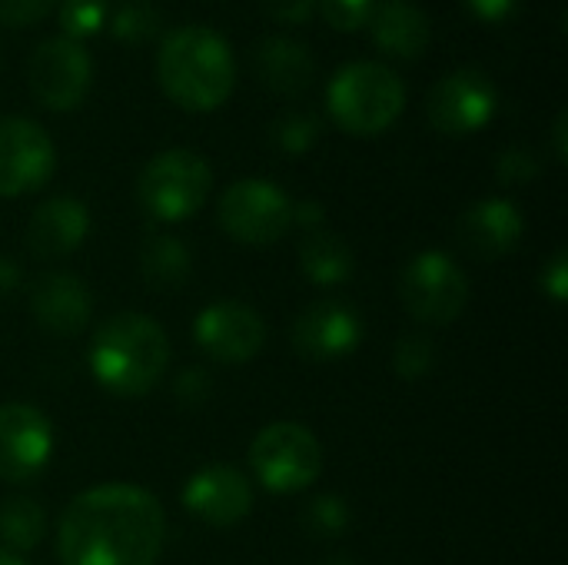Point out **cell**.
<instances>
[{"label": "cell", "instance_id": "36", "mask_svg": "<svg viewBox=\"0 0 568 565\" xmlns=\"http://www.w3.org/2000/svg\"><path fill=\"white\" fill-rule=\"evenodd\" d=\"M323 223H326V206L320 200L293 203V226H303L306 233H313V230H323Z\"/></svg>", "mask_w": 568, "mask_h": 565}, {"label": "cell", "instance_id": "39", "mask_svg": "<svg viewBox=\"0 0 568 565\" xmlns=\"http://www.w3.org/2000/svg\"><path fill=\"white\" fill-rule=\"evenodd\" d=\"M0 565H27L23 556H17V553H10V549H3L0 546Z\"/></svg>", "mask_w": 568, "mask_h": 565}, {"label": "cell", "instance_id": "16", "mask_svg": "<svg viewBox=\"0 0 568 565\" xmlns=\"http://www.w3.org/2000/svg\"><path fill=\"white\" fill-rule=\"evenodd\" d=\"M30 316L50 336H80L93 316L90 286L73 273L50 270L30 286Z\"/></svg>", "mask_w": 568, "mask_h": 565}, {"label": "cell", "instance_id": "7", "mask_svg": "<svg viewBox=\"0 0 568 565\" xmlns=\"http://www.w3.org/2000/svg\"><path fill=\"white\" fill-rule=\"evenodd\" d=\"M399 303L423 326H449L469 306V276L449 253L423 250L399 273Z\"/></svg>", "mask_w": 568, "mask_h": 565}, {"label": "cell", "instance_id": "2", "mask_svg": "<svg viewBox=\"0 0 568 565\" xmlns=\"http://www.w3.org/2000/svg\"><path fill=\"white\" fill-rule=\"evenodd\" d=\"M87 366L106 393L140 400L153 393L170 370V336L146 313H116L97 326Z\"/></svg>", "mask_w": 568, "mask_h": 565}, {"label": "cell", "instance_id": "38", "mask_svg": "<svg viewBox=\"0 0 568 565\" xmlns=\"http://www.w3.org/2000/svg\"><path fill=\"white\" fill-rule=\"evenodd\" d=\"M20 286V266L7 256H0V296L13 293Z\"/></svg>", "mask_w": 568, "mask_h": 565}, {"label": "cell", "instance_id": "11", "mask_svg": "<svg viewBox=\"0 0 568 565\" xmlns=\"http://www.w3.org/2000/svg\"><path fill=\"white\" fill-rule=\"evenodd\" d=\"M57 170L50 133L30 117H0V200L40 190Z\"/></svg>", "mask_w": 568, "mask_h": 565}, {"label": "cell", "instance_id": "22", "mask_svg": "<svg viewBox=\"0 0 568 565\" xmlns=\"http://www.w3.org/2000/svg\"><path fill=\"white\" fill-rule=\"evenodd\" d=\"M190 250L180 236L150 233L140 246V273L156 290H176L190 280Z\"/></svg>", "mask_w": 568, "mask_h": 565}, {"label": "cell", "instance_id": "15", "mask_svg": "<svg viewBox=\"0 0 568 565\" xmlns=\"http://www.w3.org/2000/svg\"><path fill=\"white\" fill-rule=\"evenodd\" d=\"M183 506L193 519L213 526V529H230L243 523L253 509V486L250 480L226 463H213L196 470L186 486H183Z\"/></svg>", "mask_w": 568, "mask_h": 565}, {"label": "cell", "instance_id": "24", "mask_svg": "<svg viewBox=\"0 0 568 565\" xmlns=\"http://www.w3.org/2000/svg\"><path fill=\"white\" fill-rule=\"evenodd\" d=\"M110 33L126 43V47H140L160 37V23L163 13L153 0H120L110 13H106Z\"/></svg>", "mask_w": 568, "mask_h": 565}, {"label": "cell", "instance_id": "34", "mask_svg": "<svg viewBox=\"0 0 568 565\" xmlns=\"http://www.w3.org/2000/svg\"><path fill=\"white\" fill-rule=\"evenodd\" d=\"M263 10L280 23H306L316 10V0H263Z\"/></svg>", "mask_w": 568, "mask_h": 565}, {"label": "cell", "instance_id": "3", "mask_svg": "<svg viewBox=\"0 0 568 565\" xmlns=\"http://www.w3.org/2000/svg\"><path fill=\"white\" fill-rule=\"evenodd\" d=\"M160 90L190 113L223 107L236 87V57L223 33L210 27H176L156 50Z\"/></svg>", "mask_w": 568, "mask_h": 565}, {"label": "cell", "instance_id": "19", "mask_svg": "<svg viewBox=\"0 0 568 565\" xmlns=\"http://www.w3.org/2000/svg\"><path fill=\"white\" fill-rule=\"evenodd\" d=\"M366 27L373 47L396 60L423 57L433 40V23L416 0H376Z\"/></svg>", "mask_w": 568, "mask_h": 565}, {"label": "cell", "instance_id": "30", "mask_svg": "<svg viewBox=\"0 0 568 565\" xmlns=\"http://www.w3.org/2000/svg\"><path fill=\"white\" fill-rule=\"evenodd\" d=\"M536 173H539V160H536V153L526 150V147H509V150H503L499 160H496V176H499V183H506V186H523V183H529Z\"/></svg>", "mask_w": 568, "mask_h": 565}, {"label": "cell", "instance_id": "29", "mask_svg": "<svg viewBox=\"0 0 568 565\" xmlns=\"http://www.w3.org/2000/svg\"><path fill=\"white\" fill-rule=\"evenodd\" d=\"M316 7H320V13L326 17V23H329L333 30L349 33V30L366 27V20H369L376 0H316Z\"/></svg>", "mask_w": 568, "mask_h": 565}, {"label": "cell", "instance_id": "17", "mask_svg": "<svg viewBox=\"0 0 568 565\" xmlns=\"http://www.w3.org/2000/svg\"><path fill=\"white\" fill-rule=\"evenodd\" d=\"M526 233L523 210L506 196H486L459 216V243L476 260L509 256Z\"/></svg>", "mask_w": 568, "mask_h": 565}, {"label": "cell", "instance_id": "20", "mask_svg": "<svg viewBox=\"0 0 568 565\" xmlns=\"http://www.w3.org/2000/svg\"><path fill=\"white\" fill-rule=\"evenodd\" d=\"M253 67L263 87L280 97H300L316 80L313 53L293 37H263L253 50Z\"/></svg>", "mask_w": 568, "mask_h": 565}, {"label": "cell", "instance_id": "35", "mask_svg": "<svg viewBox=\"0 0 568 565\" xmlns=\"http://www.w3.org/2000/svg\"><path fill=\"white\" fill-rule=\"evenodd\" d=\"M466 7L483 23H503V20H509L519 10V0H466Z\"/></svg>", "mask_w": 568, "mask_h": 565}, {"label": "cell", "instance_id": "14", "mask_svg": "<svg viewBox=\"0 0 568 565\" xmlns=\"http://www.w3.org/2000/svg\"><path fill=\"white\" fill-rule=\"evenodd\" d=\"M290 340L300 356L313 363H333L356 353V346L363 343V316L353 303L326 296L310 303L293 320Z\"/></svg>", "mask_w": 568, "mask_h": 565}, {"label": "cell", "instance_id": "40", "mask_svg": "<svg viewBox=\"0 0 568 565\" xmlns=\"http://www.w3.org/2000/svg\"><path fill=\"white\" fill-rule=\"evenodd\" d=\"M326 565H353V563H349L346 556H336V559H329V563H326Z\"/></svg>", "mask_w": 568, "mask_h": 565}, {"label": "cell", "instance_id": "4", "mask_svg": "<svg viewBox=\"0 0 568 565\" xmlns=\"http://www.w3.org/2000/svg\"><path fill=\"white\" fill-rule=\"evenodd\" d=\"M406 107V83L376 60H353L339 67L326 90L333 123L353 137H376L389 130Z\"/></svg>", "mask_w": 568, "mask_h": 565}, {"label": "cell", "instance_id": "18", "mask_svg": "<svg viewBox=\"0 0 568 565\" xmlns=\"http://www.w3.org/2000/svg\"><path fill=\"white\" fill-rule=\"evenodd\" d=\"M90 233V210L77 196L43 200L27 223V246L40 260H60L83 246Z\"/></svg>", "mask_w": 568, "mask_h": 565}, {"label": "cell", "instance_id": "37", "mask_svg": "<svg viewBox=\"0 0 568 565\" xmlns=\"http://www.w3.org/2000/svg\"><path fill=\"white\" fill-rule=\"evenodd\" d=\"M552 150H556V160L566 163L568 160V113L559 110L556 113V123H552Z\"/></svg>", "mask_w": 568, "mask_h": 565}, {"label": "cell", "instance_id": "28", "mask_svg": "<svg viewBox=\"0 0 568 565\" xmlns=\"http://www.w3.org/2000/svg\"><path fill=\"white\" fill-rule=\"evenodd\" d=\"M106 0H63L60 3V33L83 43L87 37L100 33V27L106 23Z\"/></svg>", "mask_w": 568, "mask_h": 565}, {"label": "cell", "instance_id": "26", "mask_svg": "<svg viewBox=\"0 0 568 565\" xmlns=\"http://www.w3.org/2000/svg\"><path fill=\"white\" fill-rule=\"evenodd\" d=\"M320 117L310 113V110H293V113H283L276 123H273V143L290 153V157H300V153H310L320 140Z\"/></svg>", "mask_w": 568, "mask_h": 565}, {"label": "cell", "instance_id": "13", "mask_svg": "<svg viewBox=\"0 0 568 565\" xmlns=\"http://www.w3.org/2000/svg\"><path fill=\"white\" fill-rule=\"evenodd\" d=\"M193 343L200 346L203 356L226 366H240L256 360L260 350L266 346V320L246 303L220 300L196 313Z\"/></svg>", "mask_w": 568, "mask_h": 565}, {"label": "cell", "instance_id": "12", "mask_svg": "<svg viewBox=\"0 0 568 565\" xmlns=\"http://www.w3.org/2000/svg\"><path fill=\"white\" fill-rule=\"evenodd\" d=\"M53 426L30 403L0 406V483L27 486L53 460Z\"/></svg>", "mask_w": 568, "mask_h": 565}, {"label": "cell", "instance_id": "32", "mask_svg": "<svg viewBox=\"0 0 568 565\" xmlns=\"http://www.w3.org/2000/svg\"><path fill=\"white\" fill-rule=\"evenodd\" d=\"M57 0H0V23L7 27H33L40 23Z\"/></svg>", "mask_w": 568, "mask_h": 565}, {"label": "cell", "instance_id": "27", "mask_svg": "<svg viewBox=\"0 0 568 565\" xmlns=\"http://www.w3.org/2000/svg\"><path fill=\"white\" fill-rule=\"evenodd\" d=\"M436 366V343L426 333H406L399 336L396 350H393V370L399 380L416 383L423 376H429V370Z\"/></svg>", "mask_w": 568, "mask_h": 565}, {"label": "cell", "instance_id": "33", "mask_svg": "<svg viewBox=\"0 0 568 565\" xmlns=\"http://www.w3.org/2000/svg\"><path fill=\"white\" fill-rule=\"evenodd\" d=\"M539 286L542 293L552 300V303H566L568 296V253L566 250H556V256L546 263L542 276H539Z\"/></svg>", "mask_w": 568, "mask_h": 565}, {"label": "cell", "instance_id": "21", "mask_svg": "<svg viewBox=\"0 0 568 565\" xmlns=\"http://www.w3.org/2000/svg\"><path fill=\"white\" fill-rule=\"evenodd\" d=\"M300 270L316 286H336V283H346L353 276L356 256H353V246L339 233L323 226V230H313L303 236Z\"/></svg>", "mask_w": 568, "mask_h": 565}, {"label": "cell", "instance_id": "31", "mask_svg": "<svg viewBox=\"0 0 568 565\" xmlns=\"http://www.w3.org/2000/svg\"><path fill=\"white\" fill-rule=\"evenodd\" d=\"M173 393H176V400H180L183 406L200 410V406L213 396V380H210V373H206V370L190 366V370H183V373L176 376Z\"/></svg>", "mask_w": 568, "mask_h": 565}, {"label": "cell", "instance_id": "23", "mask_svg": "<svg viewBox=\"0 0 568 565\" xmlns=\"http://www.w3.org/2000/svg\"><path fill=\"white\" fill-rule=\"evenodd\" d=\"M47 536V513L30 496H10L0 503V539L10 553H30Z\"/></svg>", "mask_w": 568, "mask_h": 565}, {"label": "cell", "instance_id": "6", "mask_svg": "<svg viewBox=\"0 0 568 565\" xmlns=\"http://www.w3.org/2000/svg\"><path fill=\"white\" fill-rule=\"evenodd\" d=\"M323 463H326L323 443L303 423H290V420L270 423L250 443L253 480L276 496H293L310 490L323 476Z\"/></svg>", "mask_w": 568, "mask_h": 565}, {"label": "cell", "instance_id": "10", "mask_svg": "<svg viewBox=\"0 0 568 565\" xmlns=\"http://www.w3.org/2000/svg\"><path fill=\"white\" fill-rule=\"evenodd\" d=\"M499 110V90L479 67H459L446 73L426 100L429 123L446 137L479 133Z\"/></svg>", "mask_w": 568, "mask_h": 565}, {"label": "cell", "instance_id": "25", "mask_svg": "<svg viewBox=\"0 0 568 565\" xmlns=\"http://www.w3.org/2000/svg\"><path fill=\"white\" fill-rule=\"evenodd\" d=\"M303 529L313 536V539H336L349 529L353 523V513H349V503L343 496H333V493H323L316 496L306 509H303Z\"/></svg>", "mask_w": 568, "mask_h": 565}, {"label": "cell", "instance_id": "5", "mask_svg": "<svg viewBox=\"0 0 568 565\" xmlns=\"http://www.w3.org/2000/svg\"><path fill=\"white\" fill-rule=\"evenodd\" d=\"M213 190V170L206 157L186 147L156 153L136 176V200L156 223L190 220Z\"/></svg>", "mask_w": 568, "mask_h": 565}, {"label": "cell", "instance_id": "1", "mask_svg": "<svg viewBox=\"0 0 568 565\" xmlns=\"http://www.w3.org/2000/svg\"><path fill=\"white\" fill-rule=\"evenodd\" d=\"M166 539V516L153 493L103 483L70 500L57 526L63 565H153Z\"/></svg>", "mask_w": 568, "mask_h": 565}, {"label": "cell", "instance_id": "8", "mask_svg": "<svg viewBox=\"0 0 568 565\" xmlns=\"http://www.w3.org/2000/svg\"><path fill=\"white\" fill-rule=\"evenodd\" d=\"M220 230L243 246H273L293 230V200L270 180H236L216 203Z\"/></svg>", "mask_w": 568, "mask_h": 565}, {"label": "cell", "instance_id": "9", "mask_svg": "<svg viewBox=\"0 0 568 565\" xmlns=\"http://www.w3.org/2000/svg\"><path fill=\"white\" fill-rule=\"evenodd\" d=\"M93 83V57L70 37H47L27 60V87L33 100L53 113L77 110Z\"/></svg>", "mask_w": 568, "mask_h": 565}]
</instances>
